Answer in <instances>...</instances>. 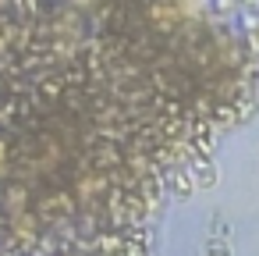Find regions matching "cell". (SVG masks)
Segmentation results:
<instances>
[]
</instances>
